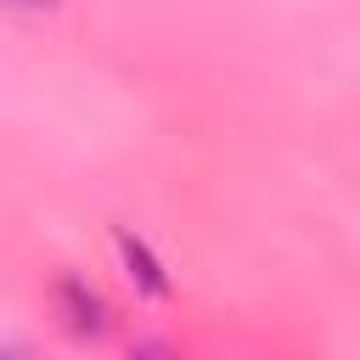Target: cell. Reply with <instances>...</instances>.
Instances as JSON below:
<instances>
[{"instance_id": "obj_3", "label": "cell", "mask_w": 360, "mask_h": 360, "mask_svg": "<svg viewBox=\"0 0 360 360\" xmlns=\"http://www.w3.org/2000/svg\"><path fill=\"white\" fill-rule=\"evenodd\" d=\"M0 6H17V11H56L62 0H0Z\"/></svg>"}, {"instance_id": "obj_2", "label": "cell", "mask_w": 360, "mask_h": 360, "mask_svg": "<svg viewBox=\"0 0 360 360\" xmlns=\"http://www.w3.org/2000/svg\"><path fill=\"white\" fill-rule=\"evenodd\" d=\"M112 253H118V264H124V276H129V287L141 292V298H169L174 292V281H169V270H163V259L135 236V231H112Z\"/></svg>"}, {"instance_id": "obj_1", "label": "cell", "mask_w": 360, "mask_h": 360, "mask_svg": "<svg viewBox=\"0 0 360 360\" xmlns=\"http://www.w3.org/2000/svg\"><path fill=\"white\" fill-rule=\"evenodd\" d=\"M51 304H56V321L79 338V343H90V338H107V326H112V309H107V298L84 281V276H62L56 287H51Z\"/></svg>"}]
</instances>
